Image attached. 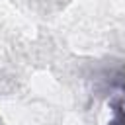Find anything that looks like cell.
Here are the masks:
<instances>
[{"label": "cell", "instance_id": "cell-1", "mask_svg": "<svg viewBox=\"0 0 125 125\" xmlns=\"http://www.w3.org/2000/svg\"><path fill=\"white\" fill-rule=\"evenodd\" d=\"M111 119L107 125H125V86H121L109 100Z\"/></svg>", "mask_w": 125, "mask_h": 125}]
</instances>
